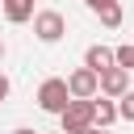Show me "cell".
<instances>
[{
    "label": "cell",
    "instance_id": "6",
    "mask_svg": "<svg viewBox=\"0 0 134 134\" xmlns=\"http://www.w3.org/2000/svg\"><path fill=\"white\" fill-rule=\"evenodd\" d=\"M84 67L96 71V75H105V71L113 67V50H109V46H88V50H84Z\"/></svg>",
    "mask_w": 134,
    "mask_h": 134
},
{
    "label": "cell",
    "instance_id": "12",
    "mask_svg": "<svg viewBox=\"0 0 134 134\" xmlns=\"http://www.w3.org/2000/svg\"><path fill=\"white\" fill-rule=\"evenodd\" d=\"M4 96H8V75L0 71V105H4Z\"/></svg>",
    "mask_w": 134,
    "mask_h": 134
},
{
    "label": "cell",
    "instance_id": "14",
    "mask_svg": "<svg viewBox=\"0 0 134 134\" xmlns=\"http://www.w3.org/2000/svg\"><path fill=\"white\" fill-rule=\"evenodd\" d=\"M100 4H109V0H88V8H100Z\"/></svg>",
    "mask_w": 134,
    "mask_h": 134
},
{
    "label": "cell",
    "instance_id": "10",
    "mask_svg": "<svg viewBox=\"0 0 134 134\" xmlns=\"http://www.w3.org/2000/svg\"><path fill=\"white\" fill-rule=\"evenodd\" d=\"M113 67L134 71V46H117V50H113Z\"/></svg>",
    "mask_w": 134,
    "mask_h": 134
},
{
    "label": "cell",
    "instance_id": "5",
    "mask_svg": "<svg viewBox=\"0 0 134 134\" xmlns=\"http://www.w3.org/2000/svg\"><path fill=\"white\" fill-rule=\"evenodd\" d=\"M126 92H130V71H121V67H109V71L100 75V96H109V100L117 96V100H121Z\"/></svg>",
    "mask_w": 134,
    "mask_h": 134
},
{
    "label": "cell",
    "instance_id": "11",
    "mask_svg": "<svg viewBox=\"0 0 134 134\" xmlns=\"http://www.w3.org/2000/svg\"><path fill=\"white\" fill-rule=\"evenodd\" d=\"M117 117H121V121H134V88L117 100Z\"/></svg>",
    "mask_w": 134,
    "mask_h": 134
},
{
    "label": "cell",
    "instance_id": "13",
    "mask_svg": "<svg viewBox=\"0 0 134 134\" xmlns=\"http://www.w3.org/2000/svg\"><path fill=\"white\" fill-rule=\"evenodd\" d=\"M13 134H38V130H29V126H21V130H13Z\"/></svg>",
    "mask_w": 134,
    "mask_h": 134
},
{
    "label": "cell",
    "instance_id": "2",
    "mask_svg": "<svg viewBox=\"0 0 134 134\" xmlns=\"http://www.w3.org/2000/svg\"><path fill=\"white\" fill-rule=\"evenodd\" d=\"M67 92H71V100H96L100 96V75L88 71V67H75L67 75Z\"/></svg>",
    "mask_w": 134,
    "mask_h": 134
},
{
    "label": "cell",
    "instance_id": "17",
    "mask_svg": "<svg viewBox=\"0 0 134 134\" xmlns=\"http://www.w3.org/2000/svg\"><path fill=\"white\" fill-rule=\"evenodd\" d=\"M100 134H109V130H100Z\"/></svg>",
    "mask_w": 134,
    "mask_h": 134
},
{
    "label": "cell",
    "instance_id": "8",
    "mask_svg": "<svg viewBox=\"0 0 134 134\" xmlns=\"http://www.w3.org/2000/svg\"><path fill=\"white\" fill-rule=\"evenodd\" d=\"M92 109H96V130H109V126L117 121V105H113L109 96H100V100H92Z\"/></svg>",
    "mask_w": 134,
    "mask_h": 134
},
{
    "label": "cell",
    "instance_id": "15",
    "mask_svg": "<svg viewBox=\"0 0 134 134\" xmlns=\"http://www.w3.org/2000/svg\"><path fill=\"white\" fill-rule=\"evenodd\" d=\"M80 134H100V130H96V126H92V130H80Z\"/></svg>",
    "mask_w": 134,
    "mask_h": 134
},
{
    "label": "cell",
    "instance_id": "9",
    "mask_svg": "<svg viewBox=\"0 0 134 134\" xmlns=\"http://www.w3.org/2000/svg\"><path fill=\"white\" fill-rule=\"evenodd\" d=\"M96 17H100V25H109V29H117L121 25V4L117 0H109V4H100V8H92Z\"/></svg>",
    "mask_w": 134,
    "mask_h": 134
},
{
    "label": "cell",
    "instance_id": "16",
    "mask_svg": "<svg viewBox=\"0 0 134 134\" xmlns=\"http://www.w3.org/2000/svg\"><path fill=\"white\" fill-rule=\"evenodd\" d=\"M0 59H4V42H0Z\"/></svg>",
    "mask_w": 134,
    "mask_h": 134
},
{
    "label": "cell",
    "instance_id": "4",
    "mask_svg": "<svg viewBox=\"0 0 134 134\" xmlns=\"http://www.w3.org/2000/svg\"><path fill=\"white\" fill-rule=\"evenodd\" d=\"M34 34H38V42H59V38L67 34V21H63V13H54V8H42V13H34Z\"/></svg>",
    "mask_w": 134,
    "mask_h": 134
},
{
    "label": "cell",
    "instance_id": "7",
    "mask_svg": "<svg viewBox=\"0 0 134 134\" xmlns=\"http://www.w3.org/2000/svg\"><path fill=\"white\" fill-rule=\"evenodd\" d=\"M4 17H8L13 25L34 21V0H4Z\"/></svg>",
    "mask_w": 134,
    "mask_h": 134
},
{
    "label": "cell",
    "instance_id": "3",
    "mask_svg": "<svg viewBox=\"0 0 134 134\" xmlns=\"http://www.w3.org/2000/svg\"><path fill=\"white\" fill-rule=\"evenodd\" d=\"M92 126H96L92 100H71L63 109V134H80V130H92Z\"/></svg>",
    "mask_w": 134,
    "mask_h": 134
},
{
    "label": "cell",
    "instance_id": "1",
    "mask_svg": "<svg viewBox=\"0 0 134 134\" xmlns=\"http://www.w3.org/2000/svg\"><path fill=\"white\" fill-rule=\"evenodd\" d=\"M67 105H71L67 80H59V75L42 80V88H38V109H42V113H59V117H63V109H67Z\"/></svg>",
    "mask_w": 134,
    "mask_h": 134
}]
</instances>
